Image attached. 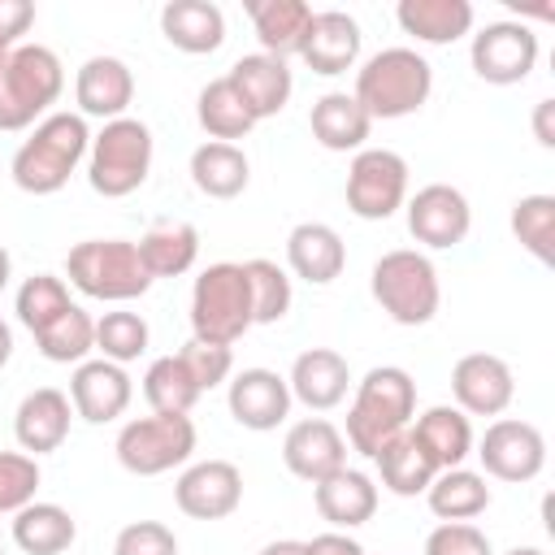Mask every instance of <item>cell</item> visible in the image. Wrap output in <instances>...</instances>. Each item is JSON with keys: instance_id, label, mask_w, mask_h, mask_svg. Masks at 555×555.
<instances>
[{"instance_id": "obj_1", "label": "cell", "mask_w": 555, "mask_h": 555, "mask_svg": "<svg viewBox=\"0 0 555 555\" xmlns=\"http://www.w3.org/2000/svg\"><path fill=\"white\" fill-rule=\"evenodd\" d=\"M416 416V382L399 364H377L360 377L356 399L347 408V442L351 451L377 460V451L399 438Z\"/></svg>"}, {"instance_id": "obj_2", "label": "cell", "mask_w": 555, "mask_h": 555, "mask_svg": "<svg viewBox=\"0 0 555 555\" xmlns=\"http://www.w3.org/2000/svg\"><path fill=\"white\" fill-rule=\"evenodd\" d=\"M87 152H91L87 117H78V113H48L30 130V139L13 152L9 173H13L17 191H26V195H56Z\"/></svg>"}, {"instance_id": "obj_3", "label": "cell", "mask_w": 555, "mask_h": 555, "mask_svg": "<svg viewBox=\"0 0 555 555\" xmlns=\"http://www.w3.org/2000/svg\"><path fill=\"white\" fill-rule=\"evenodd\" d=\"M434 91V69L416 48H382L356 69V104L369 121H395L416 113Z\"/></svg>"}, {"instance_id": "obj_4", "label": "cell", "mask_w": 555, "mask_h": 555, "mask_svg": "<svg viewBox=\"0 0 555 555\" xmlns=\"http://www.w3.org/2000/svg\"><path fill=\"white\" fill-rule=\"evenodd\" d=\"M65 91V65L43 43H17L0 65V130H26Z\"/></svg>"}, {"instance_id": "obj_5", "label": "cell", "mask_w": 555, "mask_h": 555, "mask_svg": "<svg viewBox=\"0 0 555 555\" xmlns=\"http://www.w3.org/2000/svg\"><path fill=\"white\" fill-rule=\"evenodd\" d=\"M369 291L395 325H429L438 317V304H442L438 269L416 247L386 251L369 273Z\"/></svg>"}, {"instance_id": "obj_6", "label": "cell", "mask_w": 555, "mask_h": 555, "mask_svg": "<svg viewBox=\"0 0 555 555\" xmlns=\"http://www.w3.org/2000/svg\"><path fill=\"white\" fill-rule=\"evenodd\" d=\"M251 286L247 269L234 260L208 264L191 286V338L234 347L251 330Z\"/></svg>"}, {"instance_id": "obj_7", "label": "cell", "mask_w": 555, "mask_h": 555, "mask_svg": "<svg viewBox=\"0 0 555 555\" xmlns=\"http://www.w3.org/2000/svg\"><path fill=\"white\" fill-rule=\"evenodd\" d=\"M65 278L87 299H104V304L139 299L152 286V273L143 269L139 247L130 238H87V243H74L69 256H65Z\"/></svg>"}, {"instance_id": "obj_8", "label": "cell", "mask_w": 555, "mask_h": 555, "mask_svg": "<svg viewBox=\"0 0 555 555\" xmlns=\"http://www.w3.org/2000/svg\"><path fill=\"white\" fill-rule=\"evenodd\" d=\"M152 169V130L139 117L104 121L100 134H91L87 152V182L104 199H121L147 182Z\"/></svg>"}, {"instance_id": "obj_9", "label": "cell", "mask_w": 555, "mask_h": 555, "mask_svg": "<svg viewBox=\"0 0 555 555\" xmlns=\"http://www.w3.org/2000/svg\"><path fill=\"white\" fill-rule=\"evenodd\" d=\"M117 464L134 477H160L178 464L191 460L195 451V425L191 416L178 412H152V416H134L121 425L117 434Z\"/></svg>"}, {"instance_id": "obj_10", "label": "cell", "mask_w": 555, "mask_h": 555, "mask_svg": "<svg viewBox=\"0 0 555 555\" xmlns=\"http://www.w3.org/2000/svg\"><path fill=\"white\" fill-rule=\"evenodd\" d=\"M408 204V160L390 147H360L347 169V208L360 221H386Z\"/></svg>"}, {"instance_id": "obj_11", "label": "cell", "mask_w": 555, "mask_h": 555, "mask_svg": "<svg viewBox=\"0 0 555 555\" xmlns=\"http://www.w3.org/2000/svg\"><path fill=\"white\" fill-rule=\"evenodd\" d=\"M468 61L481 82H494V87L525 82L538 65V35L525 22H490L473 35Z\"/></svg>"}, {"instance_id": "obj_12", "label": "cell", "mask_w": 555, "mask_h": 555, "mask_svg": "<svg viewBox=\"0 0 555 555\" xmlns=\"http://www.w3.org/2000/svg\"><path fill=\"white\" fill-rule=\"evenodd\" d=\"M481 468L499 481H533L546 468V438L538 425L516 421V416H499L486 425L481 442H477Z\"/></svg>"}, {"instance_id": "obj_13", "label": "cell", "mask_w": 555, "mask_h": 555, "mask_svg": "<svg viewBox=\"0 0 555 555\" xmlns=\"http://www.w3.org/2000/svg\"><path fill=\"white\" fill-rule=\"evenodd\" d=\"M408 230L416 243L434 247V251H447L455 243L468 238L473 230V208L464 199L460 186L451 182H429L421 186L412 199H408Z\"/></svg>"}, {"instance_id": "obj_14", "label": "cell", "mask_w": 555, "mask_h": 555, "mask_svg": "<svg viewBox=\"0 0 555 555\" xmlns=\"http://www.w3.org/2000/svg\"><path fill=\"white\" fill-rule=\"evenodd\" d=\"M451 395L464 416H503L516 395L512 364L490 351H468L451 369Z\"/></svg>"}, {"instance_id": "obj_15", "label": "cell", "mask_w": 555, "mask_h": 555, "mask_svg": "<svg viewBox=\"0 0 555 555\" xmlns=\"http://www.w3.org/2000/svg\"><path fill=\"white\" fill-rule=\"evenodd\" d=\"M173 503L191 520H225L243 503V473L230 460H199L173 481Z\"/></svg>"}, {"instance_id": "obj_16", "label": "cell", "mask_w": 555, "mask_h": 555, "mask_svg": "<svg viewBox=\"0 0 555 555\" xmlns=\"http://www.w3.org/2000/svg\"><path fill=\"white\" fill-rule=\"evenodd\" d=\"M134 399V386H130V373L113 360H82L69 377V403H74V416L91 421V425H108L117 421Z\"/></svg>"}, {"instance_id": "obj_17", "label": "cell", "mask_w": 555, "mask_h": 555, "mask_svg": "<svg viewBox=\"0 0 555 555\" xmlns=\"http://www.w3.org/2000/svg\"><path fill=\"white\" fill-rule=\"evenodd\" d=\"M360 22L343 9H321L312 13L308 22V35L299 43V61L321 74V78H334V74H347L356 61H360Z\"/></svg>"}, {"instance_id": "obj_18", "label": "cell", "mask_w": 555, "mask_h": 555, "mask_svg": "<svg viewBox=\"0 0 555 555\" xmlns=\"http://www.w3.org/2000/svg\"><path fill=\"white\" fill-rule=\"evenodd\" d=\"M74 100H78V117H100V121L126 117L134 100L130 65L121 56H87L74 74Z\"/></svg>"}, {"instance_id": "obj_19", "label": "cell", "mask_w": 555, "mask_h": 555, "mask_svg": "<svg viewBox=\"0 0 555 555\" xmlns=\"http://www.w3.org/2000/svg\"><path fill=\"white\" fill-rule=\"evenodd\" d=\"M225 403H230V416L243 429L264 434V429H278L291 416V386L273 369H243V373H234V382L225 390Z\"/></svg>"}, {"instance_id": "obj_20", "label": "cell", "mask_w": 555, "mask_h": 555, "mask_svg": "<svg viewBox=\"0 0 555 555\" xmlns=\"http://www.w3.org/2000/svg\"><path fill=\"white\" fill-rule=\"evenodd\" d=\"M282 460L299 481H321L347 464V438L325 416H304L282 438Z\"/></svg>"}, {"instance_id": "obj_21", "label": "cell", "mask_w": 555, "mask_h": 555, "mask_svg": "<svg viewBox=\"0 0 555 555\" xmlns=\"http://www.w3.org/2000/svg\"><path fill=\"white\" fill-rule=\"evenodd\" d=\"M69 421H74V403L65 390L56 386H39L30 390L17 412H13V438L26 455H48L69 438Z\"/></svg>"}, {"instance_id": "obj_22", "label": "cell", "mask_w": 555, "mask_h": 555, "mask_svg": "<svg viewBox=\"0 0 555 555\" xmlns=\"http://www.w3.org/2000/svg\"><path fill=\"white\" fill-rule=\"evenodd\" d=\"M286 386H291V399H299L304 408L330 412L347 399V386H351L347 356H338L334 347H308L304 356H295Z\"/></svg>"}, {"instance_id": "obj_23", "label": "cell", "mask_w": 555, "mask_h": 555, "mask_svg": "<svg viewBox=\"0 0 555 555\" xmlns=\"http://www.w3.org/2000/svg\"><path fill=\"white\" fill-rule=\"evenodd\" d=\"M312 503H317V516L330 529H343L347 533V529L373 520V512H377V486H373L369 473L343 464L338 473H330V477H321L312 486Z\"/></svg>"}, {"instance_id": "obj_24", "label": "cell", "mask_w": 555, "mask_h": 555, "mask_svg": "<svg viewBox=\"0 0 555 555\" xmlns=\"http://www.w3.org/2000/svg\"><path fill=\"white\" fill-rule=\"evenodd\" d=\"M225 78L234 82V91L243 95V104H247V113H251L256 121L278 117V113L286 108L291 91H295V78H291V69H286V61L264 56V52L238 56Z\"/></svg>"}, {"instance_id": "obj_25", "label": "cell", "mask_w": 555, "mask_h": 555, "mask_svg": "<svg viewBox=\"0 0 555 555\" xmlns=\"http://www.w3.org/2000/svg\"><path fill=\"white\" fill-rule=\"evenodd\" d=\"M286 264L308 286H330L343 273V264H347V247H343V238H338L334 225H325V221H299L286 234Z\"/></svg>"}, {"instance_id": "obj_26", "label": "cell", "mask_w": 555, "mask_h": 555, "mask_svg": "<svg viewBox=\"0 0 555 555\" xmlns=\"http://www.w3.org/2000/svg\"><path fill=\"white\" fill-rule=\"evenodd\" d=\"M160 35L178 52L204 56L225 43V13L212 0H169L160 9Z\"/></svg>"}, {"instance_id": "obj_27", "label": "cell", "mask_w": 555, "mask_h": 555, "mask_svg": "<svg viewBox=\"0 0 555 555\" xmlns=\"http://www.w3.org/2000/svg\"><path fill=\"white\" fill-rule=\"evenodd\" d=\"M134 247H139V260L152 273V282L156 278H182L199 256V230L182 217H160L143 230V238Z\"/></svg>"}, {"instance_id": "obj_28", "label": "cell", "mask_w": 555, "mask_h": 555, "mask_svg": "<svg viewBox=\"0 0 555 555\" xmlns=\"http://www.w3.org/2000/svg\"><path fill=\"white\" fill-rule=\"evenodd\" d=\"M243 9L256 26V39H260L264 56H278V61L299 56V43H304L308 22H312L308 0H247Z\"/></svg>"}, {"instance_id": "obj_29", "label": "cell", "mask_w": 555, "mask_h": 555, "mask_svg": "<svg viewBox=\"0 0 555 555\" xmlns=\"http://www.w3.org/2000/svg\"><path fill=\"white\" fill-rule=\"evenodd\" d=\"M408 434L416 438V447L429 455V464L442 473V468H460L468 455H473V425L460 408H429L416 416V425H408Z\"/></svg>"}, {"instance_id": "obj_30", "label": "cell", "mask_w": 555, "mask_h": 555, "mask_svg": "<svg viewBox=\"0 0 555 555\" xmlns=\"http://www.w3.org/2000/svg\"><path fill=\"white\" fill-rule=\"evenodd\" d=\"M308 126H312V139L325 147V152H360L373 121L369 113L356 104V95L347 91H325L312 113H308Z\"/></svg>"}, {"instance_id": "obj_31", "label": "cell", "mask_w": 555, "mask_h": 555, "mask_svg": "<svg viewBox=\"0 0 555 555\" xmlns=\"http://www.w3.org/2000/svg\"><path fill=\"white\" fill-rule=\"evenodd\" d=\"M403 35L421 43H455L473 30V4L468 0H399L395 9Z\"/></svg>"}, {"instance_id": "obj_32", "label": "cell", "mask_w": 555, "mask_h": 555, "mask_svg": "<svg viewBox=\"0 0 555 555\" xmlns=\"http://www.w3.org/2000/svg\"><path fill=\"white\" fill-rule=\"evenodd\" d=\"M247 178H251V165L243 156L238 143H199L191 152V182L199 195L208 199H234L247 191Z\"/></svg>"}, {"instance_id": "obj_33", "label": "cell", "mask_w": 555, "mask_h": 555, "mask_svg": "<svg viewBox=\"0 0 555 555\" xmlns=\"http://www.w3.org/2000/svg\"><path fill=\"white\" fill-rule=\"evenodd\" d=\"M78 538L74 516L61 503H26L22 512H13V542L26 555H61L69 551Z\"/></svg>"}, {"instance_id": "obj_34", "label": "cell", "mask_w": 555, "mask_h": 555, "mask_svg": "<svg viewBox=\"0 0 555 555\" xmlns=\"http://www.w3.org/2000/svg\"><path fill=\"white\" fill-rule=\"evenodd\" d=\"M425 503L438 520H473L490 507V486H486V473H473V468H442L429 490H425Z\"/></svg>"}, {"instance_id": "obj_35", "label": "cell", "mask_w": 555, "mask_h": 555, "mask_svg": "<svg viewBox=\"0 0 555 555\" xmlns=\"http://www.w3.org/2000/svg\"><path fill=\"white\" fill-rule=\"evenodd\" d=\"M377 473H382V486L399 499H416L429 490V481L438 477V468L429 464V455L416 447V438L403 429L399 438H390L382 451H377Z\"/></svg>"}, {"instance_id": "obj_36", "label": "cell", "mask_w": 555, "mask_h": 555, "mask_svg": "<svg viewBox=\"0 0 555 555\" xmlns=\"http://www.w3.org/2000/svg\"><path fill=\"white\" fill-rule=\"evenodd\" d=\"M195 117H199V126H204V134H208L212 143L247 139V130L256 126V117L247 113L243 95L234 91V82H230L225 74L212 78V82L199 91V100H195Z\"/></svg>"}, {"instance_id": "obj_37", "label": "cell", "mask_w": 555, "mask_h": 555, "mask_svg": "<svg viewBox=\"0 0 555 555\" xmlns=\"http://www.w3.org/2000/svg\"><path fill=\"white\" fill-rule=\"evenodd\" d=\"M35 343H39V356L52 364H82L95 351V317L87 308L69 304L52 325H43L35 334Z\"/></svg>"}, {"instance_id": "obj_38", "label": "cell", "mask_w": 555, "mask_h": 555, "mask_svg": "<svg viewBox=\"0 0 555 555\" xmlns=\"http://www.w3.org/2000/svg\"><path fill=\"white\" fill-rule=\"evenodd\" d=\"M143 399H147L152 412H178V416H186L195 408L199 386L191 382V373L178 360V351L147 364V373H143Z\"/></svg>"}, {"instance_id": "obj_39", "label": "cell", "mask_w": 555, "mask_h": 555, "mask_svg": "<svg viewBox=\"0 0 555 555\" xmlns=\"http://www.w3.org/2000/svg\"><path fill=\"white\" fill-rule=\"evenodd\" d=\"M512 234L533 260L555 264V195L516 199L512 204Z\"/></svg>"}, {"instance_id": "obj_40", "label": "cell", "mask_w": 555, "mask_h": 555, "mask_svg": "<svg viewBox=\"0 0 555 555\" xmlns=\"http://www.w3.org/2000/svg\"><path fill=\"white\" fill-rule=\"evenodd\" d=\"M243 269H247V286H251V321L256 325L282 321L291 312V295H295L291 291V273L278 260H264V256L247 260Z\"/></svg>"}, {"instance_id": "obj_41", "label": "cell", "mask_w": 555, "mask_h": 555, "mask_svg": "<svg viewBox=\"0 0 555 555\" xmlns=\"http://www.w3.org/2000/svg\"><path fill=\"white\" fill-rule=\"evenodd\" d=\"M95 351L100 360H113V364H130L147 351V321L130 308H113L95 321Z\"/></svg>"}, {"instance_id": "obj_42", "label": "cell", "mask_w": 555, "mask_h": 555, "mask_svg": "<svg viewBox=\"0 0 555 555\" xmlns=\"http://www.w3.org/2000/svg\"><path fill=\"white\" fill-rule=\"evenodd\" d=\"M74 299H69V286H65V278H56V273H35V278H26L22 286H17V321L30 330V334H39L43 325H52L65 308H69Z\"/></svg>"}, {"instance_id": "obj_43", "label": "cell", "mask_w": 555, "mask_h": 555, "mask_svg": "<svg viewBox=\"0 0 555 555\" xmlns=\"http://www.w3.org/2000/svg\"><path fill=\"white\" fill-rule=\"evenodd\" d=\"M39 490V464L26 451H0V512H22L35 503Z\"/></svg>"}, {"instance_id": "obj_44", "label": "cell", "mask_w": 555, "mask_h": 555, "mask_svg": "<svg viewBox=\"0 0 555 555\" xmlns=\"http://www.w3.org/2000/svg\"><path fill=\"white\" fill-rule=\"evenodd\" d=\"M178 360L186 364V373H191V382L199 386V395L212 390V386H221V382L234 373V356H230V347L199 343V338H191V343L178 351Z\"/></svg>"}, {"instance_id": "obj_45", "label": "cell", "mask_w": 555, "mask_h": 555, "mask_svg": "<svg viewBox=\"0 0 555 555\" xmlns=\"http://www.w3.org/2000/svg\"><path fill=\"white\" fill-rule=\"evenodd\" d=\"M113 555H178V538L160 520H130L113 538Z\"/></svg>"}, {"instance_id": "obj_46", "label": "cell", "mask_w": 555, "mask_h": 555, "mask_svg": "<svg viewBox=\"0 0 555 555\" xmlns=\"http://www.w3.org/2000/svg\"><path fill=\"white\" fill-rule=\"evenodd\" d=\"M425 555H494L490 538L468 525V520H442L429 538H425Z\"/></svg>"}, {"instance_id": "obj_47", "label": "cell", "mask_w": 555, "mask_h": 555, "mask_svg": "<svg viewBox=\"0 0 555 555\" xmlns=\"http://www.w3.org/2000/svg\"><path fill=\"white\" fill-rule=\"evenodd\" d=\"M35 26V4L30 0H0V43L17 48V39Z\"/></svg>"}, {"instance_id": "obj_48", "label": "cell", "mask_w": 555, "mask_h": 555, "mask_svg": "<svg viewBox=\"0 0 555 555\" xmlns=\"http://www.w3.org/2000/svg\"><path fill=\"white\" fill-rule=\"evenodd\" d=\"M304 551H308V555H364V546H360L356 538H347L343 529H325V533H317L312 542H304Z\"/></svg>"}, {"instance_id": "obj_49", "label": "cell", "mask_w": 555, "mask_h": 555, "mask_svg": "<svg viewBox=\"0 0 555 555\" xmlns=\"http://www.w3.org/2000/svg\"><path fill=\"white\" fill-rule=\"evenodd\" d=\"M551 117H555V100H538V108H533V134H538L542 147H555V126H551Z\"/></svg>"}, {"instance_id": "obj_50", "label": "cell", "mask_w": 555, "mask_h": 555, "mask_svg": "<svg viewBox=\"0 0 555 555\" xmlns=\"http://www.w3.org/2000/svg\"><path fill=\"white\" fill-rule=\"evenodd\" d=\"M260 555H308V551H304V542H295V538H282V542H269Z\"/></svg>"}, {"instance_id": "obj_51", "label": "cell", "mask_w": 555, "mask_h": 555, "mask_svg": "<svg viewBox=\"0 0 555 555\" xmlns=\"http://www.w3.org/2000/svg\"><path fill=\"white\" fill-rule=\"evenodd\" d=\"M9 356H13V330L0 321V369L9 364Z\"/></svg>"}, {"instance_id": "obj_52", "label": "cell", "mask_w": 555, "mask_h": 555, "mask_svg": "<svg viewBox=\"0 0 555 555\" xmlns=\"http://www.w3.org/2000/svg\"><path fill=\"white\" fill-rule=\"evenodd\" d=\"M9 273H13V260H9V251H4V243H0V291L9 286Z\"/></svg>"}, {"instance_id": "obj_53", "label": "cell", "mask_w": 555, "mask_h": 555, "mask_svg": "<svg viewBox=\"0 0 555 555\" xmlns=\"http://www.w3.org/2000/svg\"><path fill=\"white\" fill-rule=\"evenodd\" d=\"M507 555H546V551H538V546H512Z\"/></svg>"}, {"instance_id": "obj_54", "label": "cell", "mask_w": 555, "mask_h": 555, "mask_svg": "<svg viewBox=\"0 0 555 555\" xmlns=\"http://www.w3.org/2000/svg\"><path fill=\"white\" fill-rule=\"evenodd\" d=\"M9 52H13V48H4V43H0V65H4V56H9Z\"/></svg>"}, {"instance_id": "obj_55", "label": "cell", "mask_w": 555, "mask_h": 555, "mask_svg": "<svg viewBox=\"0 0 555 555\" xmlns=\"http://www.w3.org/2000/svg\"><path fill=\"white\" fill-rule=\"evenodd\" d=\"M0 555H4V546H0Z\"/></svg>"}]
</instances>
